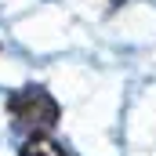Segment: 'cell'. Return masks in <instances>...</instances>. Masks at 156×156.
<instances>
[{"mask_svg": "<svg viewBox=\"0 0 156 156\" xmlns=\"http://www.w3.org/2000/svg\"><path fill=\"white\" fill-rule=\"evenodd\" d=\"M7 113L11 123L18 131H29V134H47L58 120H62V105L44 91V87H18L7 94Z\"/></svg>", "mask_w": 156, "mask_h": 156, "instance_id": "cell-1", "label": "cell"}, {"mask_svg": "<svg viewBox=\"0 0 156 156\" xmlns=\"http://www.w3.org/2000/svg\"><path fill=\"white\" fill-rule=\"evenodd\" d=\"M18 156H69V153L47 134H29V142L18 149Z\"/></svg>", "mask_w": 156, "mask_h": 156, "instance_id": "cell-2", "label": "cell"}]
</instances>
